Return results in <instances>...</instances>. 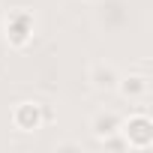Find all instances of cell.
I'll use <instances>...</instances> for the list:
<instances>
[{
    "instance_id": "cell-6",
    "label": "cell",
    "mask_w": 153,
    "mask_h": 153,
    "mask_svg": "<svg viewBox=\"0 0 153 153\" xmlns=\"http://www.w3.org/2000/svg\"><path fill=\"white\" fill-rule=\"evenodd\" d=\"M96 21L105 30H120L126 24V9L120 0H99L96 3Z\"/></svg>"
},
{
    "instance_id": "cell-7",
    "label": "cell",
    "mask_w": 153,
    "mask_h": 153,
    "mask_svg": "<svg viewBox=\"0 0 153 153\" xmlns=\"http://www.w3.org/2000/svg\"><path fill=\"white\" fill-rule=\"evenodd\" d=\"M120 117H123V114H120V111H114V108H99V111H93V117H90L87 129H90V135L99 141V138H105V135L117 132Z\"/></svg>"
},
{
    "instance_id": "cell-2",
    "label": "cell",
    "mask_w": 153,
    "mask_h": 153,
    "mask_svg": "<svg viewBox=\"0 0 153 153\" xmlns=\"http://www.w3.org/2000/svg\"><path fill=\"white\" fill-rule=\"evenodd\" d=\"M117 132L123 135L126 147L135 150V153H144V150L153 147V120H150L147 111H132V114L120 117Z\"/></svg>"
},
{
    "instance_id": "cell-9",
    "label": "cell",
    "mask_w": 153,
    "mask_h": 153,
    "mask_svg": "<svg viewBox=\"0 0 153 153\" xmlns=\"http://www.w3.org/2000/svg\"><path fill=\"white\" fill-rule=\"evenodd\" d=\"M81 144H75V141H63V144H54V150H78Z\"/></svg>"
},
{
    "instance_id": "cell-5",
    "label": "cell",
    "mask_w": 153,
    "mask_h": 153,
    "mask_svg": "<svg viewBox=\"0 0 153 153\" xmlns=\"http://www.w3.org/2000/svg\"><path fill=\"white\" fill-rule=\"evenodd\" d=\"M117 78H120V69L114 63H108V60H93L87 66V81L96 93H114Z\"/></svg>"
},
{
    "instance_id": "cell-10",
    "label": "cell",
    "mask_w": 153,
    "mask_h": 153,
    "mask_svg": "<svg viewBox=\"0 0 153 153\" xmlns=\"http://www.w3.org/2000/svg\"><path fill=\"white\" fill-rule=\"evenodd\" d=\"M81 3H87V6H96V3H99V0H81Z\"/></svg>"
},
{
    "instance_id": "cell-8",
    "label": "cell",
    "mask_w": 153,
    "mask_h": 153,
    "mask_svg": "<svg viewBox=\"0 0 153 153\" xmlns=\"http://www.w3.org/2000/svg\"><path fill=\"white\" fill-rule=\"evenodd\" d=\"M99 144H102L105 150H129L120 132H111V135H105V138H99Z\"/></svg>"
},
{
    "instance_id": "cell-4",
    "label": "cell",
    "mask_w": 153,
    "mask_h": 153,
    "mask_svg": "<svg viewBox=\"0 0 153 153\" xmlns=\"http://www.w3.org/2000/svg\"><path fill=\"white\" fill-rule=\"evenodd\" d=\"M114 93H120L123 102H144L150 96V75L147 72H120Z\"/></svg>"
},
{
    "instance_id": "cell-1",
    "label": "cell",
    "mask_w": 153,
    "mask_h": 153,
    "mask_svg": "<svg viewBox=\"0 0 153 153\" xmlns=\"http://www.w3.org/2000/svg\"><path fill=\"white\" fill-rule=\"evenodd\" d=\"M3 39L9 48L24 51L36 39V12L27 6H12L3 15Z\"/></svg>"
},
{
    "instance_id": "cell-3",
    "label": "cell",
    "mask_w": 153,
    "mask_h": 153,
    "mask_svg": "<svg viewBox=\"0 0 153 153\" xmlns=\"http://www.w3.org/2000/svg\"><path fill=\"white\" fill-rule=\"evenodd\" d=\"M9 120H12V126H15L18 132L33 135V132H39V129L51 120V111H48L42 102H36V99H21V102L12 105Z\"/></svg>"
}]
</instances>
